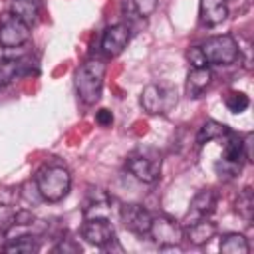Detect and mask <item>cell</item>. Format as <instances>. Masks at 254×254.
<instances>
[{"instance_id":"4316f807","label":"cell","mask_w":254,"mask_h":254,"mask_svg":"<svg viewBox=\"0 0 254 254\" xmlns=\"http://www.w3.org/2000/svg\"><path fill=\"white\" fill-rule=\"evenodd\" d=\"M52 252H64V254L71 252V254H77V252H81V246H79L73 238H62V240L52 248Z\"/></svg>"},{"instance_id":"44dd1931","label":"cell","mask_w":254,"mask_h":254,"mask_svg":"<svg viewBox=\"0 0 254 254\" xmlns=\"http://www.w3.org/2000/svg\"><path fill=\"white\" fill-rule=\"evenodd\" d=\"M234 210L240 218H244L246 222H252V216H254V190L250 187H244L236 200H234Z\"/></svg>"},{"instance_id":"9a60e30c","label":"cell","mask_w":254,"mask_h":254,"mask_svg":"<svg viewBox=\"0 0 254 254\" xmlns=\"http://www.w3.org/2000/svg\"><path fill=\"white\" fill-rule=\"evenodd\" d=\"M216 204H218V192L212 190V189H202L198 190L192 200H190V212H192V220L196 218H206L210 216L214 210H216Z\"/></svg>"},{"instance_id":"5bb4252c","label":"cell","mask_w":254,"mask_h":254,"mask_svg":"<svg viewBox=\"0 0 254 254\" xmlns=\"http://www.w3.org/2000/svg\"><path fill=\"white\" fill-rule=\"evenodd\" d=\"M198 14L202 24L218 26L228 18V0H200Z\"/></svg>"},{"instance_id":"30bf717a","label":"cell","mask_w":254,"mask_h":254,"mask_svg":"<svg viewBox=\"0 0 254 254\" xmlns=\"http://www.w3.org/2000/svg\"><path fill=\"white\" fill-rule=\"evenodd\" d=\"M129 40H131V30H129L127 24L107 26L101 34V52L107 58H115L127 48Z\"/></svg>"},{"instance_id":"3957f363","label":"cell","mask_w":254,"mask_h":254,"mask_svg":"<svg viewBox=\"0 0 254 254\" xmlns=\"http://www.w3.org/2000/svg\"><path fill=\"white\" fill-rule=\"evenodd\" d=\"M161 167H163L161 153L153 147H139L127 157V171L135 179L149 185L161 179Z\"/></svg>"},{"instance_id":"7a4b0ae2","label":"cell","mask_w":254,"mask_h":254,"mask_svg":"<svg viewBox=\"0 0 254 254\" xmlns=\"http://www.w3.org/2000/svg\"><path fill=\"white\" fill-rule=\"evenodd\" d=\"M105 64L97 58L83 62L75 71V91L83 105H95L101 97L103 79H105Z\"/></svg>"},{"instance_id":"cb8c5ba5","label":"cell","mask_w":254,"mask_h":254,"mask_svg":"<svg viewBox=\"0 0 254 254\" xmlns=\"http://www.w3.org/2000/svg\"><path fill=\"white\" fill-rule=\"evenodd\" d=\"M214 171L220 179H234L238 177V173L242 171V163L240 161H228V159H220L214 163Z\"/></svg>"},{"instance_id":"d4e9b609","label":"cell","mask_w":254,"mask_h":254,"mask_svg":"<svg viewBox=\"0 0 254 254\" xmlns=\"http://www.w3.org/2000/svg\"><path fill=\"white\" fill-rule=\"evenodd\" d=\"M224 105L228 107V111L232 113H242L248 105H250V99L246 93L242 91H230L226 97H224Z\"/></svg>"},{"instance_id":"603a6c76","label":"cell","mask_w":254,"mask_h":254,"mask_svg":"<svg viewBox=\"0 0 254 254\" xmlns=\"http://www.w3.org/2000/svg\"><path fill=\"white\" fill-rule=\"evenodd\" d=\"M222 155L228 161H240L244 157V141L236 135H232V131L226 135L224 147H222Z\"/></svg>"},{"instance_id":"52a82bcc","label":"cell","mask_w":254,"mask_h":254,"mask_svg":"<svg viewBox=\"0 0 254 254\" xmlns=\"http://www.w3.org/2000/svg\"><path fill=\"white\" fill-rule=\"evenodd\" d=\"M30 40V26L16 18L12 12H6L0 18V46L2 48H20Z\"/></svg>"},{"instance_id":"484cf974","label":"cell","mask_w":254,"mask_h":254,"mask_svg":"<svg viewBox=\"0 0 254 254\" xmlns=\"http://www.w3.org/2000/svg\"><path fill=\"white\" fill-rule=\"evenodd\" d=\"M187 60L190 62L192 67H202V65H208L206 60H204V54L200 50V46H190L187 50Z\"/></svg>"},{"instance_id":"ac0fdd59","label":"cell","mask_w":254,"mask_h":254,"mask_svg":"<svg viewBox=\"0 0 254 254\" xmlns=\"http://www.w3.org/2000/svg\"><path fill=\"white\" fill-rule=\"evenodd\" d=\"M4 250L10 254H32L40 250V240L32 234H18L10 236L8 242L4 244Z\"/></svg>"},{"instance_id":"e0dca14e","label":"cell","mask_w":254,"mask_h":254,"mask_svg":"<svg viewBox=\"0 0 254 254\" xmlns=\"http://www.w3.org/2000/svg\"><path fill=\"white\" fill-rule=\"evenodd\" d=\"M228 133H230V127L228 125H224L220 121H214V119H208V121H204L200 125V129L196 133V145L202 147L204 143H210L214 139H222Z\"/></svg>"},{"instance_id":"ba28073f","label":"cell","mask_w":254,"mask_h":254,"mask_svg":"<svg viewBox=\"0 0 254 254\" xmlns=\"http://www.w3.org/2000/svg\"><path fill=\"white\" fill-rule=\"evenodd\" d=\"M81 236L89 244L97 248H105L111 240H115V228L109 218H83Z\"/></svg>"},{"instance_id":"6da1fadb","label":"cell","mask_w":254,"mask_h":254,"mask_svg":"<svg viewBox=\"0 0 254 254\" xmlns=\"http://www.w3.org/2000/svg\"><path fill=\"white\" fill-rule=\"evenodd\" d=\"M34 185H36L42 200L60 202L67 196V192L71 189V175H69L67 167H64L60 163H48L36 171Z\"/></svg>"},{"instance_id":"ffe728a7","label":"cell","mask_w":254,"mask_h":254,"mask_svg":"<svg viewBox=\"0 0 254 254\" xmlns=\"http://www.w3.org/2000/svg\"><path fill=\"white\" fill-rule=\"evenodd\" d=\"M220 252L222 254H248L250 246H248V240L244 234H238V232H228L220 238V244H218Z\"/></svg>"},{"instance_id":"7c38bea8","label":"cell","mask_w":254,"mask_h":254,"mask_svg":"<svg viewBox=\"0 0 254 254\" xmlns=\"http://www.w3.org/2000/svg\"><path fill=\"white\" fill-rule=\"evenodd\" d=\"M113 198L103 189H91L85 204H83V218H109Z\"/></svg>"},{"instance_id":"8fae6325","label":"cell","mask_w":254,"mask_h":254,"mask_svg":"<svg viewBox=\"0 0 254 254\" xmlns=\"http://www.w3.org/2000/svg\"><path fill=\"white\" fill-rule=\"evenodd\" d=\"M32 71L38 73V65L30 58H4L0 60V87L22 75H30Z\"/></svg>"},{"instance_id":"7402d4cb","label":"cell","mask_w":254,"mask_h":254,"mask_svg":"<svg viewBox=\"0 0 254 254\" xmlns=\"http://www.w3.org/2000/svg\"><path fill=\"white\" fill-rule=\"evenodd\" d=\"M159 0H123L125 14L129 18H149L157 10Z\"/></svg>"},{"instance_id":"9c48e42d","label":"cell","mask_w":254,"mask_h":254,"mask_svg":"<svg viewBox=\"0 0 254 254\" xmlns=\"http://www.w3.org/2000/svg\"><path fill=\"white\" fill-rule=\"evenodd\" d=\"M119 218L123 222V226L137 234V236H145L149 234V228H151V212L147 208H143L141 204H123L119 208Z\"/></svg>"},{"instance_id":"8992f818","label":"cell","mask_w":254,"mask_h":254,"mask_svg":"<svg viewBox=\"0 0 254 254\" xmlns=\"http://www.w3.org/2000/svg\"><path fill=\"white\" fill-rule=\"evenodd\" d=\"M149 236L161 248H171V246H179L183 242L185 228L171 216H153Z\"/></svg>"},{"instance_id":"277c9868","label":"cell","mask_w":254,"mask_h":254,"mask_svg":"<svg viewBox=\"0 0 254 254\" xmlns=\"http://www.w3.org/2000/svg\"><path fill=\"white\" fill-rule=\"evenodd\" d=\"M206 64L210 65H230L240 58V48L230 34H218L204 40L200 46Z\"/></svg>"},{"instance_id":"4fadbf2b","label":"cell","mask_w":254,"mask_h":254,"mask_svg":"<svg viewBox=\"0 0 254 254\" xmlns=\"http://www.w3.org/2000/svg\"><path fill=\"white\" fill-rule=\"evenodd\" d=\"M216 236V224L212 220L206 218H196L192 222H189V226L185 228V238L190 240V244L194 246H202L206 242H210Z\"/></svg>"},{"instance_id":"d6986e66","label":"cell","mask_w":254,"mask_h":254,"mask_svg":"<svg viewBox=\"0 0 254 254\" xmlns=\"http://www.w3.org/2000/svg\"><path fill=\"white\" fill-rule=\"evenodd\" d=\"M10 12L16 18H20L22 22H26L28 26H32L38 20L40 6H38V0H12Z\"/></svg>"},{"instance_id":"83f0119b","label":"cell","mask_w":254,"mask_h":254,"mask_svg":"<svg viewBox=\"0 0 254 254\" xmlns=\"http://www.w3.org/2000/svg\"><path fill=\"white\" fill-rule=\"evenodd\" d=\"M34 222H36V218L30 210H18L14 214V226H30Z\"/></svg>"},{"instance_id":"2e32d148","label":"cell","mask_w":254,"mask_h":254,"mask_svg":"<svg viewBox=\"0 0 254 254\" xmlns=\"http://www.w3.org/2000/svg\"><path fill=\"white\" fill-rule=\"evenodd\" d=\"M212 81V71L208 69V65L202 67H190L189 75H187V83H185V91L189 97H200L202 91L210 85Z\"/></svg>"},{"instance_id":"5b68a950","label":"cell","mask_w":254,"mask_h":254,"mask_svg":"<svg viewBox=\"0 0 254 254\" xmlns=\"http://www.w3.org/2000/svg\"><path fill=\"white\" fill-rule=\"evenodd\" d=\"M141 105L151 115H163V113L171 111L173 105H177V93H175V89H171L167 85L149 83L141 91Z\"/></svg>"},{"instance_id":"f1b7e54d","label":"cell","mask_w":254,"mask_h":254,"mask_svg":"<svg viewBox=\"0 0 254 254\" xmlns=\"http://www.w3.org/2000/svg\"><path fill=\"white\" fill-rule=\"evenodd\" d=\"M95 121H97L101 127H109V125L113 123V113H111L109 109H99V111L95 113Z\"/></svg>"}]
</instances>
